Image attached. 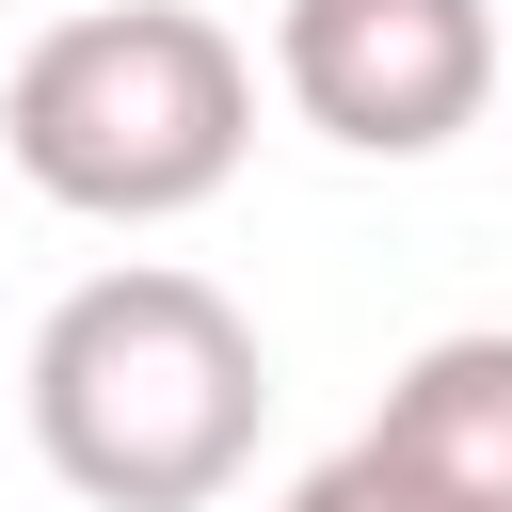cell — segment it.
<instances>
[{"instance_id": "6da1fadb", "label": "cell", "mask_w": 512, "mask_h": 512, "mask_svg": "<svg viewBox=\"0 0 512 512\" xmlns=\"http://www.w3.org/2000/svg\"><path fill=\"white\" fill-rule=\"evenodd\" d=\"M256 416H272V352L176 256L80 272L32 320V448L96 512H208L256 464Z\"/></svg>"}, {"instance_id": "7a4b0ae2", "label": "cell", "mask_w": 512, "mask_h": 512, "mask_svg": "<svg viewBox=\"0 0 512 512\" xmlns=\"http://www.w3.org/2000/svg\"><path fill=\"white\" fill-rule=\"evenodd\" d=\"M240 144H256V64L192 0L48 16L0 80V160L80 224H176L240 176Z\"/></svg>"}, {"instance_id": "3957f363", "label": "cell", "mask_w": 512, "mask_h": 512, "mask_svg": "<svg viewBox=\"0 0 512 512\" xmlns=\"http://www.w3.org/2000/svg\"><path fill=\"white\" fill-rule=\"evenodd\" d=\"M272 80L320 144L352 160H432L496 112L512 80V32L496 0H288L272 16Z\"/></svg>"}, {"instance_id": "277c9868", "label": "cell", "mask_w": 512, "mask_h": 512, "mask_svg": "<svg viewBox=\"0 0 512 512\" xmlns=\"http://www.w3.org/2000/svg\"><path fill=\"white\" fill-rule=\"evenodd\" d=\"M368 448H384V464H400L432 512H512V320L432 336V352L384 384Z\"/></svg>"}, {"instance_id": "5b68a950", "label": "cell", "mask_w": 512, "mask_h": 512, "mask_svg": "<svg viewBox=\"0 0 512 512\" xmlns=\"http://www.w3.org/2000/svg\"><path fill=\"white\" fill-rule=\"evenodd\" d=\"M272 512H432V496H416V480H400V464H384V448L352 432V448H336V464H304V480H288Z\"/></svg>"}]
</instances>
